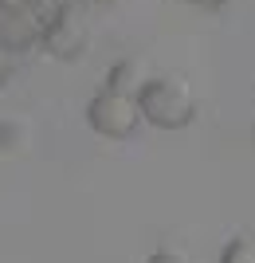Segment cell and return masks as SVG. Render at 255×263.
Wrapping results in <instances>:
<instances>
[{"mask_svg":"<svg viewBox=\"0 0 255 263\" xmlns=\"http://www.w3.org/2000/svg\"><path fill=\"white\" fill-rule=\"evenodd\" d=\"M138 110H142V122L157 126V130H185L197 118V87H192L185 75L177 71H165V75H145V83L138 87Z\"/></svg>","mask_w":255,"mask_h":263,"instance_id":"cell-1","label":"cell"},{"mask_svg":"<svg viewBox=\"0 0 255 263\" xmlns=\"http://www.w3.org/2000/svg\"><path fill=\"white\" fill-rule=\"evenodd\" d=\"M185 4H197V8H204V12H216V8H224L228 0H185Z\"/></svg>","mask_w":255,"mask_h":263,"instance_id":"cell-10","label":"cell"},{"mask_svg":"<svg viewBox=\"0 0 255 263\" xmlns=\"http://www.w3.org/2000/svg\"><path fill=\"white\" fill-rule=\"evenodd\" d=\"M0 149H4V154L28 149V126H24L20 118H8L4 126H0Z\"/></svg>","mask_w":255,"mask_h":263,"instance_id":"cell-6","label":"cell"},{"mask_svg":"<svg viewBox=\"0 0 255 263\" xmlns=\"http://www.w3.org/2000/svg\"><path fill=\"white\" fill-rule=\"evenodd\" d=\"M145 263H192L185 252H173V248H161V252H153Z\"/></svg>","mask_w":255,"mask_h":263,"instance_id":"cell-8","label":"cell"},{"mask_svg":"<svg viewBox=\"0 0 255 263\" xmlns=\"http://www.w3.org/2000/svg\"><path fill=\"white\" fill-rule=\"evenodd\" d=\"M145 83V67L138 59H118V63L106 71V87L110 90H126V95H138V87Z\"/></svg>","mask_w":255,"mask_h":263,"instance_id":"cell-5","label":"cell"},{"mask_svg":"<svg viewBox=\"0 0 255 263\" xmlns=\"http://www.w3.org/2000/svg\"><path fill=\"white\" fill-rule=\"evenodd\" d=\"M8 75H12V51L4 44H0V87L8 83Z\"/></svg>","mask_w":255,"mask_h":263,"instance_id":"cell-9","label":"cell"},{"mask_svg":"<svg viewBox=\"0 0 255 263\" xmlns=\"http://www.w3.org/2000/svg\"><path fill=\"white\" fill-rule=\"evenodd\" d=\"M0 44L8 51L40 44V20L24 0H0Z\"/></svg>","mask_w":255,"mask_h":263,"instance_id":"cell-4","label":"cell"},{"mask_svg":"<svg viewBox=\"0 0 255 263\" xmlns=\"http://www.w3.org/2000/svg\"><path fill=\"white\" fill-rule=\"evenodd\" d=\"M87 122H90V130L102 134V138H130V134L142 126V110H138V99H133V95L102 87L99 95L87 102Z\"/></svg>","mask_w":255,"mask_h":263,"instance_id":"cell-2","label":"cell"},{"mask_svg":"<svg viewBox=\"0 0 255 263\" xmlns=\"http://www.w3.org/2000/svg\"><path fill=\"white\" fill-rule=\"evenodd\" d=\"M220 263H255V240L251 236H232L224 248Z\"/></svg>","mask_w":255,"mask_h":263,"instance_id":"cell-7","label":"cell"},{"mask_svg":"<svg viewBox=\"0 0 255 263\" xmlns=\"http://www.w3.org/2000/svg\"><path fill=\"white\" fill-rule=\"evenodd\" d=\"M83 4H94V8H110V4H118V0H83Z\"/></svg>","mask_w":255,"mask_h":263,"instance_id":"cell-11","label":"cell"},{"mask_svg":"<svg viewBox=\"0 0 255 263\" xmlns=\"http://www.w3.org/2000/svg\"><path fill=\"white\" fill-rule=\"evenodd\" d=\"M40 44H44V51L51 55V59H63V63H75L79 55L87 51L90 35H87V24H83L75 4H63V12L51 16V20L40 28Z\"/></svg>","mask_w":255,"mask_h":263,"instance_id":"cell-3","label":"cell"}]
</instances>
